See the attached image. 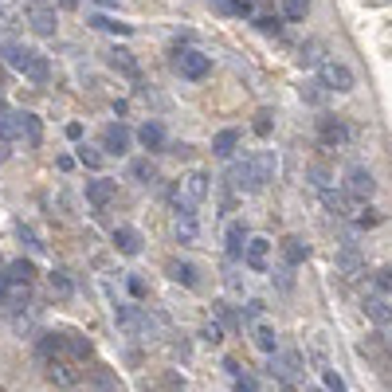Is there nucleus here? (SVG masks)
<instances>
[{"label": "nucleus", "instance_id": "obj_1", "mask_svg": "<svg viewBox=\"0 0 392 392\" xmlns=\"http://www.w3.org/2000/svg\"><path fill=\"white\" fill-rule=\"evenodd\" d=\"M114 322H118V330L129 333V338H154V318L145 314L142 306H129V302L114 306Z\"/></svg>", "mask_w": 392, "mask_h": 392}, {"label": "nucleus", "instance_id": "obj_2", "mask_svg": "<svg viewBox=\"0 0 392 392\" xmlns=\"http://www.w3.org/2000/svg\"><path fill=\"white\" fill-rule=\"evenodd\" d=\"M338 275L341 279H350V282L365 275V259H361V251H357L353 239H345V243L338 248Z\"/></svg>", "mask_w": 392, "mask_h": 392}, {"label": "nucleus", "instance_id": "obj_3", "mask_svg": "<svg viewBox=\"0 0 392 392\" xmlns=\"http://www.w3.org/2000/svg\"><path fill=\"white\" fill-rule=\"evenodd\" d=\"M177 71L185 79H204L208 71H212V59L200 52H192V47H185V52H177Z\"/></svg>", "mask_w": 392, "mask_h": 392}, {"label": "nucleus", "instance_id": "obj_4", "mask_svg": "<svg viewBox=\"0 0 392 392\" xmlns=\"http://www.w3.org/2000/svg\"><path fill=\"white\" fill-rule=\"evenodd\" d=\"M322 86H330V91H338V94L353 91V71L345 67V63L325 59V63H322Z\"/></svg>", "mask_w": 392, "mask_h": 392}, {"label": "nucleus", "instance_id": "obj_5", "mask_svg": "<svg viewBox=\"0 0 392 392\" xmlns=\"http://www.w3.org/2000/svg\"><path fill=\"white\" fill-rule=\"evenodd\" d=\"M204 196H208V177H204V173H188V177L180 180L177 204H192V208H196Z\"/></svg>", "mask_w": 392, "mask_h": 392}, {"label": "nucleus", "instance_id": "obj_6", "mask_svg": "<svg viewBox=\"0 0 392 392\" xmlns=\"http://www.w3.org/2000/svg\"><path fill=\"white\" fill-rule=\"evenodd\" d=\"M345 188H350V196L353 200H369V196L376 192V180H373V173L369 169H350V177H345Z\"/></svg>", "mask_w": 392, "mask_h": 392}, {"label": "nucleus", "instance_id": "obj_7", "mask_svg": "<svg viewBox=\"0 0 392 392\" xmlns=\"http://www.w3.org/2000/svg\"><path fill=\"white\" fill-rule=\"evenodd\" d=\"M103 149H106V154H114V157L129 154V129L122 126V122H114V126L103 129Z\"/></svg>", "mask_w": 392, "mask_h": 392}, {"label": "nucleus", "instance_id": "obj_8", "mask_svg": "<svg viewBox=\"0 0 392 392\" xmlns=\"http://www.w3.org/2000/svg\"><path fill=\"white\" fill-rule=\"evenodd\" d=\"M322 145L325 149H341V145H350V126L338 118H322Z\"/></svg>", "mask_w": 392, "mask_h": 392}, {"label": "nucleus", "instance_id": "obj_9", "mask_svg": "<svg viewBox=\"0 0 392 392\" xmlns=\"http://www.w3.org/2000/svg\"><path fill=\"white\" fill-rule=\"evenodd\" d=\"M322 200H325V208H330L338 220H350L353 208H357V200H353V196H345V192H338V188H325Z\"/></svg>", "mask_w": 392, "mask_h": 392}, {"label": "nucleus", "instance_id": "obj_10", "mask_svg": "<svg viewBox=\"0 0 392 392\" xmlns=\"http://www.w3.org/2000/svg\"><path fill=\"white\" fill-rule=\"evenodd\" d=\"M228 185L236 188V192H255V188H259V180H255V173H251V161H239V165H231V173H228Z\"/></svg>", "mask_w": 392, "mask_h": 392}, {"label": "nucleus", "instance_id": "obj_11", "mask_svg": "<svg viewBox=\"0 0 392 392\" xmlns=\"http://www.w3.org/2000/svg\"><path fill=\"white\" fill-rule=\"evenodd\" d=\"M365 318L376 325H392V302L384 294H369L365 299Z\"/></svg>", "mask_w": 392, "mask_h": 392}, {"label": "nucleus", "instance_id": "obj_12", "mask_svg": "<svg viewBox=\"0 0 392 392\" xmlns=\"http://www.w3.org/2000/svg\"><path fill=\"white\" fill-rule=\"evenodd\" d=\"M28 24L35 35H55V12L47 4H35V8H28Z\"/></svg>", "mask_w": 392, "mask_h": 392}, {"label": "nucleus", "instance_id": "obj_13", "mask_svg": "<svg viewBox=\"0 0 392 392\" xmlns=\"http://www.w3.org/2000/svg\"><path fill=\"white\" fill-rule=\"evenodd\" d=\"M267 251H271V243L267 239H251L248 236V243H243V259H248V267L251 271H267Z\"/></svg>", "mask_w": 392, "mask_h": 392}, {"label": "nucleus", "instance_id": "obj_14", "mask_svg": "<svg viewBox=\"0 0 392 392\" xmlns=\"http://www.w3.org/2000/svg\"><path fill=\"white\" fill-rule=\"evenodd\" d=\"M47 381L59 384V388H71V384H79V369H71L67 361H47Z\"/></svg>", "mask_w": 392, "mask_h": 392}, {"label": "nucleus", "instance_id": "obj_15", "mask_svg": "<svg viewBox=\"0 0 392 392\" xmlns=\"http://www.w3.org/2000/svg\"><path fill=\"white\" fill-rule=\"evenodd\" d=\"M243 243H248V228H243V224H228V231H224V248H228V255L231 259H239L243 255Z\"/></svg>", "mask_w": 392, "mask_h": 392}, {"label": "nucleus", "instance_id": "obj_16", "mask_svg": "<svg viewBox=\"0 0 392 392\" xmlns=\"http://www.w3.org/2000/svg\"><path fill=\"white\" fill-rule=\"evenodd\" d=\"M251 161V173H255V180H259V188L267 185V180H275V154H255V157H248Z\"/></svg>", "mask_w": 392, "mask_h": 392}, {"label": "nucleus", "instance_id": "obj_17", "mask_svg": "<svg viewBox=\"0 0 392 392\" xmlns=\"http://www.w3.org/2000/svg\"><path fill=\"white\" fill-rule=\"evenodd\" d=\"M114 243H118L122 255H137V251H142V231L137 228H118L114 231Z\"/></svg>", "mask_w": 392, "mask_h": 392}, {"label": "nucleus", "instance_id": "obj_18", "mask_svg": "<svg viewBox=\"0 0 392 392\" xmlns=\"http://www.w3.org/2000/svg\"><path fill=\"white\" fill-rule=\"evenodd\" d=\"M86 200H91L94 208H106L114 200V185L110 180H91V185H86Z\"/></svg>", "mask_w": 392, "mask_h": 392}, {"label": "nucleus", "instance_id": "obj_19", "mask_svg": "<svg viewBox=\"0 0 392 392\" xmlns=\"http://www.w3.org/2000/svg\"><path fill=\"white\" fill-rule=\"evenodd\" d=\"M236 145H239L236 129H220V134L212 137V154L216 157H231V154H236Z\"/></svg>", "mask_w": 392, "mask_h": 392}, {"label": "nucleus", "instance_id": "obj_20", "mask_svg": "<svg viewBox=\"0 0 392 392\" xmlns=\"http://www.w3.org/2000/svg\"><path fill=\"white\" fill-rule=\"evenodd\" d=\"M137 142H142L145 149H161V145H165V129L157 126V122H145V126L137 129Z\"/></svg>", "mask_w": 392, "mask_h": 392}, {"label": "nucleus", "instance_id": "obj_21", "mask_svg": "<svg viewBox=\"0 0 392 392\" xmlns=\"http://www.w3.org/2000/svg\"><path fill=\"white\" fill-rule=\"evenodd\" d=\"M24 75L32 79V83H47V75H52V67H47V59H43L40 52H32V55H28V67H24Z\"/></svg>", "mask_w": 392, "mask_h": 392}, {"label": "nucleus", "instance_id": "obj_22", "mask_svg": "<svg viewBox=\"0 0 392 392\" xmlns=\"http://www.w3.org/2000/svg\"><path fill=\"white\" fill-rule=\"evenodd\" d=\"M63 350H67L71 357L86 361V357H91V341H86L83 333H63Z\"/></svg>", "mask_w": 392, "mask_h": 392}, {"label": "nucleus", "instance_id": "obj_23", "mask_svg": "<svg viewBox=\"0 0 392 392\" xmlns=\"http://www.w3.org/2000/svg\"><path fill=\"white\" fill-rule=\"evenodd\" d=\"M20 137H28V145H40L43 142V126L35 114H20Z\"/></svg>", "mask_w": 392, "mask_h": 392}, {"label": "nucleus", "instance_id": "obj_24", "mask_svg": "<svg viewBox=\"0 0 392 392\" xmlns=\"http://www.w3.org/2000/svg\"><path fill=\"white\" fill-rule=\"evenodd\" d=\"M28 55H32V47H20V43H4V59H8V67H12V71H20V75H24V67H28Z\"/></svg>", "mask_w": 392, "mask_h": 392}, {"label": "nucleus", "instance_id": "obj_25", "mask_svg": "<svg viewBox=\"0 0 392 392\" xmlns=\"http://www.w3.org/2000/svg\"><path fill=\"white\" fill-rule=\"evenodd\" d=\"M0 137H4V142L20 137V114L16 110H4V106H0Z\"/></svg>", "mask_w": 392, "mask_h": 392}, {"label": "nucleus", "instance_id": "obj_26", "mask_svg": "<svg viewBox=\"0 0 392 392\" xmlns=\"http://www.w3.org/2000/svg\"><path fill=\"white\" fill-rule=\"evenodd\" d=\"M4 279H8L12 287H28V282H32V263H24V259L8 263V275H4Z\"/></svg>", "mask_w": 392, "mask_h": 392}, {"label": "nucleus", "instance_id": "obj_27", "mask_svg": "<svg viewBox=\"0 0 392 392\" xmlns=\"http://www.w3.org/2000/svg\"><path fill=\"white\" fill-rule=\"evenodd\" d=\"M299 59H302V67H322V63H325V55H322V43H318V40L302 43V55H299Z\"/></svg>", "mask_w": 392, "mask_h": 392}, {"label": "nucleus", "instance_id": "obj_28", "mask_svg": "<svg viewBox=\"0 0 392 392\" xmlns=\"http://www.w3.org/2000/svg\"><path fill=\"white\" fill-rule=\"evenodd\" d=\"M255 345L263 353H279V338H275L271 325H255Z\"/></svg>", "mask_w": 392, "mask_h": 392}, {"label": "nucleus", "instance_id": "obj_29", "mask_svg": "<svg viewBox=\"0 0 392 392\" xmlns=\"http://www.w3.org/2000/svg\"><path fill=\"white\" fill-rule=\"evenodd\" d=\"M110 67H118L122 75H129V79L137 75V63L129 59V52H122V47H114V52H110Z\"/></svg>", "mask_w": 392, "mask_h": 392}, {"label": "nucleus", "instance_id": "obj_30", "mask_svg": "<svg viewBox=\"0 0 392 392\" xmlns=\"http://www.w3.org/2000/svg\"><path fill=\"white\" fill-rule=\"evenodd\" d=\"M59 353H63V338H55V333H43V338H40V357L55 361Z\"/></svg>", "mask_w": 392, "mask_h": 392}, {"label": "nucleus", "instance_id": "obj_31", "mask_svg": "<svg viewBox=\"0 0 392 392\" xmlns=\"http://www.w3.org/2000/svg\"><path fill=\"white\" fill-rule=\"evenodd\" d=\"M306 177H310V185H314L318 192H325V188L338 185V180H333V173H330V169H322V165H314V169H310Z\"/></svg>", "mask_w": 392, "mask_h": 392}, {"label": "nucleus", "instance_id": "obj_32", "mask_svg": "<svg viewBox=\"0 0 392 392\" xmlns=\"http://www.w3.org/2000/svg\"><path fill=\"white\" fill-rule=\"evenodd\" d=\"M169 275L177 282H185V287H196V267L192 263H169Z\"/></svg>", "mask_w": 392, "mask_h": 392}, {"label": "nucleus", "instance_id": "obj_33", "mask_svg": "<svg viewBox=\"0 0 392 392\" xmlns=\"http://www.w3.org/2000/svg\"><path fill=\"white\" fill-rule=\"evenodd\" d=\"M306 8H310V0H282L287 20H306Z\"/></svg>", "mask_w": 392, "mask_h": 392}, {"label": "nucleus", "instance_id": "obj_34", "mask_svg": "<svg viewBox=\"0 0 392 392\" xmlns=\"http://www.w3.org/2000/svg\"><path fill=\"white\" fill-rule=\"evenodd\" d=\"M79 161H83L86 169H103V154H98V149H86V145H79Z\"/></svg>", "mask_w": 392, "mask_h": 392}, {"label": "nucleus", "instance_id": "obj_35", "mask_svg": "<svg viewBox=\"0 0 392 392\" xmlns=\"http://www.w3.org/2000/svg\"><path fill=\"white\" fill-rule=\"evenodd\" d=\"M91 392H122V388H118V381H114L110 373H98L94 384H91Z\"/></svg>", "mask_w": 392, "mask_h": 392}, {"label": "nucleus", "instance_id": "obj_36", "mask_svg": "<svg viewBox=\"0 0 392 392\" xmlns=\"http://www.w3.org/2000/svg\"><path fill=\"white\" fill-rule=\"evenodd\" d=\"M310 255V248H302V239H287V259L290 263H302Z\"/></svg>", "mask_w": 392, "mask_h": 392}, {"label": "nucleus", "instance_id": "obj_37", "mask_svg": "<svg viewBox=\"0 0 392 392\" xmlns=\"http://www.w3.org/2000/svg\"><path fill=\"white\" fill-rule=\"evenodd\" d=\"M134 177H137V180H145V185H149V180L157 177V169H154V165H149V161H134Z\"/></svg>", "mask_w": 392, "mask_h": 392}, {"label": "nucleus", "instance_id": "obj_38", "mask_svg": "<svg viewBox=\"0 0 392 392\" xmlns=\"http://www.w3.org/2000/svg\"><path fill=\"white\" fill-rule=\"evenodd\" d=\"M52 290H55V294H63V299H67V294H71V279H67V275H63V271H55V275H52Z\"/></svg>", "mask_w": 392, "mask_h": 392}, {"label": "nucleus", "instance_id": "obj_39", "mask_svg": "<svg viewBox=\"0 0 392 392\" xmlns=\"http://www.w3.org/2000/svg\"><path fill=\"white\" fill-rule=\"evenodd\" d=\"M91 24H94V28H106V32H118V35L129 32V24H114V20H106V16H94Z\"/></svg>", "mask_w": 392, "mask_h": 392}, {"label": "nucleus", "instance_id": "obj_40", "mask_svg": "<svg viewBox=\"0 0 392 392\" xmlns=\"http://www.w3.org/2000/svg\"><path fill=\"white\" fill-rule=\"evenodd\" d=\"M318 86H322V83H306V86H302V98H306L310 106H322V91H318Z\"/></svg>", "mask_w": 392, "mask_h": 392}, {"label": "nucleus", "instance_id": "obj_41", "mask_svg": "<svg viewBox=\"0 0 392 392\" xmlns=\"http://www.w3.org/2000/svg\"><path fill=\"white\" fill-rule=\"evenodd\" d=\"M216 4H220V12H248L251 8L248 0H216Z\"/></svg>", "mask_w": 392, "mask_h": 392}, {"label": "nucleus", "instance_id": "obj_42", "mask_svg": "<svg viewBox=\"0 0 392 392\" xmlns=\"http://www.w3.org/2000/svg\"><path fill=\"white\" fill-rule=\"evenodd\" d=\"M376 290H381V294H388V290H392V267H384V271L376 275Z\"/></svg>", "mask_w": 392, "mask_h": 392}, {"label": "nucleus", "instance_id": "obj_43", "mask_svg": "<svg viewBox=\"0 0 392 392\" xmlns=\"http://www.w3.org/2000/svg\"><path fill=\"white\" fill-rule=\"evenodd\" d=\"M204 338H208V341H212V345H216V341L224 338V325H220V322H208V325H204Z\"/></svg>", "mask_w": 392, "mask_h": 392}, {"label": "nucleus", "instance_id": "obj_44", "mask_svg": "<svg viewBox=\"0 0 392 392\" xmlns=\"http://www.w3.org/2000/svg\"><path fill=\"white\" fill-rule=\"evenodd\" d=\"M322 381H325V388H330V392H345V384H341V376H338V373H325Z\"/></svg>", "mask_w": 392, "mask_h": 392}, {"label": "nucleus", "instance_id": "obj_45", "mask_svg": "<svg viewBox=\"0 0 392 392\" xmlns=\"http://www.w3.org/2000/svg\"><path fill=\"white\" fill-rule=\"evenodd\" d=\"M255 129H259V134H267V129H271V114H259V118H255Z\"/></svg>", "mask_w": 392, "mask_h": 392}, {"label": "nucleus", "instance_id": "obj_46", "mask_svg": "<svg viewBox=\"0 0 392 392\" xmlns=\"http://www.w3.org/2000/svg\"><path fill=\"white\" fill-rule=\"evenodd\" d=\"M275 275H279V287H282V290H290V271H287V267H279Z\"/></svg>", "mask_w": 392, "mask_h": 392}, {"label": "nucleus", "instance_id": "obj_47", "mask_svg": "<svg viewBox=\"0 0 392 392\" xmlns=\"http://www.w3.org/2000/svg\"><path fill=\"white\" fill-rule=\"evenodd\" d=\"M259 28H263V32H279V20H271V16H263V20H259Z\"/></svg>", "mask_w": 392, "mask_h": 392}, {"label": "nucleus", "instance_id": "obj_48", "mask_svg": "<svg viewBox=\"0 0 392 392\" xmlns=\"http://www.w3.org/2000/svg\"><path fill=\"white\" fill-rule=\"evenodd\" d=\"M67 137H71V142H79V137H83V126H79V122H71V126H67Z\"/></svg>", "mask_w": 392, "mask_h": 392}, {"label": "nucleus", "instance_id": "obj_49", "mask_svg": "<svg viewBox=\"0 0 392 392\" xmlns=\"http://www.w3.org/2000/svg\"><path fill=\"white\" fill-rule=\"evenodd\" d=\"M4 302H8V279L0 275V306H4Z\"/></svg>", "mask_w": 392, "mask_h": 392}, {"label": "nucleus", "instance_id": "obj_50", "mask_svg": "<svg viewBox=\"0 0 392 392\" xmlns=\"http://www.w3.org/2000/svg\"><path fill=\"white\" fill-rule=\"evenodd\" d=\"M361 224H365V228H373V224H381V216H376V212H365V216H361Z\"/></svg>", "mask_w": 392, "mask_h": 392}, {"label": "nucleus", "instance_id": "obj_51", "mask_svg": "<svg viewBox=\"0 0 392 392\" xmlns=\"http://www.w3.org/2000/svg\"><path fill=\"white\" fill-rule=\"evenodd\" d=\"M8 28H12V24H8V16L0 12V35H8Z\"/></svg>", "mask_w": 392, "mask_h": 392}, {"label": "nucleus", "instance_id": "obj_52", "mask_svg": "<svg viewBox=\"0 0 392 392\" xmlns=\"http://www.w3.org/2000/svg\"><path fill=\"white\" fill-rule=\"evenodd\" d=\"M0 161H8V142L0 137Z\"/></svg>", "mask_w": 392, "mask_h": 392}, {"label": "nucleus", "instance_id": "obj_53", "mask_svg": "<svg viewBox=\"0 0 392 392\" xmlns=\"http://www.w3.org/2000/svg\"><path fill=\"white\" fill-rule=\"evenodd\" d=\"M59 4H63V8H75V4H79V0H59Z\"/></svg>", "mask_w": 392, "mask_h": 392}, {"label": "nucleus", "instance_id": "obj_54", "mask_svg": "<svg viewBox=\"0 0 392 392\" xmlns=\"http://www.w3.org/2000/svg\"><path fill=\"white\" fill-rule=\"evenodd\" d=\"M98 4H106V8H110V4H114V0H98Z\"/></svg>", "mask_w": 392, "mask_h": 392}, {"label": "nucleus", "instance_id": "obj_55", "mask_svg": "<svg viewBox=\"0 0 392 392\" xmlns=\"http://www.w3.org/2000/svg\"><path fill=\"white\" fill-rule=\"evenodd\" d=\"M388 350H392V333H388Z\"/></svg>", "mask_w": 392, "mask_h": 392}, {"label": "nucleus", "instance_id": "obj_56", "mask_svg": "<svg viewBox=\"0 0 392 392\" xmlns=\"http://www.w3.org/2000/svg\"><path fill=\"white\" fill-rule=\"evenodd\" d=\"M0 106H4V103H0Z\"/></svg>", "mask_w": 392, "mask_h": 392}]
</instances>
